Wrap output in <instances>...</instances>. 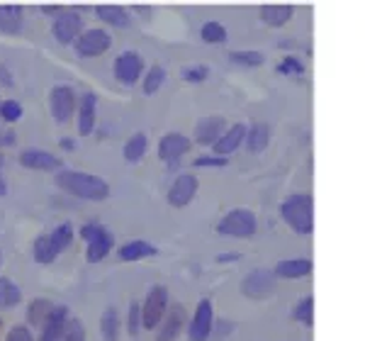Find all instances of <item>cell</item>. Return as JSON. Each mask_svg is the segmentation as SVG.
Listing matches in <instances>:
<instances>
[{"mask_svg":"<svg viewBox=\"0 0 365 341\" xmlns=\"http://www.w3.org/2000/svg\"><path fill=\"white\" fill-rule=\"evenodd\" d=\"M56 185L63 193H68V195L81 200H93V203H100V200L110 195L108 180L100 178V175L81 173V170H61L56 175Z\"/></svg>","mask_w":365,"mask_h":341,"instance_id":"cell-1","label":"cell"},{"mask_svg":"<svg viewBox=\"0 0 365 341\" xmlns=\"http://www.w3.org/2000/svg\"><path fill=\"white\" fill-rule=\"evenodd\" d=\"M282 220L287 222L297 234H312L314 229V203L312 195H290L282 203Z\"/></svg>","mask_w":365,"mask_h":341,"instance_id":"cell-2","label":"cell"},{"mask_svg":"<svg viewBox=\"0 0 365 341\" xmlns=\"http://www.w3.org/2000/svg\"><path fill=\"white\" fill-rule=\"evenodd\" d=\"M168 307V290L163 285H154L146 292V300L141 305V325L146 329H156L163 322Z\"/></svg>","mask_w":365,"mask_h":341,"instance_id":"cell-3","label":"cell"},{"mask_svg":"<svg viewBox=\"0 0 365 341\" xmlns=\"http://www.w3.org/2000/svg\"><path fill=\"white\" fill-rule=\"evenodd\" d=\"M81 237L88 242L86 258L91 263L103 261V258L110 254V249H113V234H110L103 225H86L81 229Z\"/></svg>","mask_w":365,"mask_h":341,"instance_id":"cell-4","label":"cell"},{"mask_svg":"<svg viewBox=\"0 0 365 341\" xmlns=\"http://www.w3.org/2000/svg\"><path fill=\"white\" fill-rule=\"evenodd\" d=\"M217 232L225 234V237H239L246 239L256 232V215L249 213V210H232L220 220L217 225Z\"/></svg>","mask_w":365,"mask_h":341,"instance_id":"cell-5","label":"cell"},{"mask_svg":"<svg viewBox=\"0 0 365 341\" xmlns=\"http://www.w3.org/2000/svg\"><path fill=\"white\" fill-rule=\"evenodd\" d=\"M110 44H113V37H110L105 29H86V32L76 39V51H78V56H86V58L103 56L105 51L110 49Z\"/></svg>","mask_w":365,"mask_h":341,"instance_id":"cell-6","label":"cell"},{"mask_svg":"<svg viewBox=\"0 0 365 341\" xmlns=\"http://www.w3.org/2000/svg\"><path fill=\"white\" fill-rule=\"evenodd\" d=\"M212 327H215V310H212V302L210 300H200L190 327H187V337H190V341H207V337L212 334Z\"/></svg>","mask_w":365,"mask_h":341,"instance_id":"cell-7","label":"cell"},{"mask_svg":"<svg viewBox=\"0 0 365 341\" xmlns=\"http://www.w3.org/2000/svg\"><path fill=\"white\" fill-rule=\"evenodd\" d=\"M49 105H51V117L56 122H68L71 115H73V108H76V93L73 88L68 86H56L49 96Z\"/></svg>","mask_w":365,"mask_h":341,"instance_id":"cell-8","label":"cell"},{"mask_svg":"<svg viewBox=\"0 0 365 341\" xmlns=\"http://www.w3.org/2000/svg\"><path fill=\"white\" fill-rule=\"evenodd\" d=\"M141 71H144V61H141L139 54H134V51H125V54L117 56L115 76H117V81H120V83L134 86L139 81Z\"/></svg>","mask_w":365,"mask_h":341,"instance_id":"cell-9","label":"cell"},{"mask_svg":"<svg viewBox=\"0 0 365 341\" xmlns=\"http://www.w3.org/2000/svg\"><path fill=\"white\" fill-rule=\"evenodd\" d=\"M273 290H275V275L268 273V270H253L251 275H246L244 285H241V292L253 300L268 297Z\"/></svg>","mask_w":365,"mask_h":341,"instance_id":"cell-10","label":"cell"},{"mask_svg":"<svg viewBox=\"0 0 365 341\" xmlns=\"http://www.w3.org/2000/svg\"><path fill=\"white\" fill-rule=\"evenodd\" d=\"M81 29H83V17L78 13H58L56 22H54V37L61 44H71L73 39H78Z\"/></svg>","mask_w":365,"mask_h":341,"instance_id":"cell-11","label":"cell"},{"mask_svg":"<svg viewBox=\"0 0 365 341\" xmlns=\"http://www.w3.org/2000/svg\"><path fill=\"white\" fill-rule=\"evenodd\" d=\"M195 193H197V178L190 173H182L175 178V183L170 185L168 203L173 205V208H185V205L195 198Z\"/></svg>","mask_w":365,"mask_h":341,"instance_id":"cell-12","label":"cell"},{"mask_svg":"<svg viewBox=\"0 0 365 341\" xmlns=\"http://www.w3.org/2000/svg\"><path fill=\"white\" fill-rule=\"evenodd\" d=\"M187 151H190V139L182 137L178 132H170L158 142V156H161V161L178 163V158L182 154H187Z\"/></svg>","mask_w":365,"mask_h":341,"instance_id":"cell-13","label":"cell"},{"mask_svg":"<svg viewBox=\"0 0 365 341\" xmlns=\"http://www.w3.org/2000/svg\"><path fill=\"white\" fill-rule=\"evenodd\" d=\"M20 166L29 170H58L61 168V158L39 149H27L20 154Z\"/></svg>","mask_w":365,"mask_h":341,"instance_id":"cell-14","label":"cell"},{"mask_svg":"<svg viewBox=\"0 0 365 341\" xmlns=\"http://www.w3.org/2000/svg\"><path fill=\"white\" fill-rule=\"evenodd\" d=\"M225 127H227V122L222 120V117H205L195 127V139L205 146L217 144L220 142V134L225 132Z\"/></svg>","mask_w":365,"mask_h":341,"instance_id":"cell-15","label":"cell"},{"mask_svg":"<svg viewBox=\"0 0 365 341\" xmlns=\"http://www.w3.org/2000/svg\"><path fill=\"white\" fill-rule=\"evenodd\" d=\"M96 105H98V98L93 96V93H86L83 98H81V105H78V132L88 137V134H93V129H96Z\"/></svg>","mask_w":365,"mask_h":341,"instance_id":"cell-16","label":"cell"},{"mask_svg":"<svg viewBox=\"0 0 365 341\" xmlns=\"http://www.w3.org/2000/svg\"><path fill=\"white\" fill-rule=\"evenodd\" d=\"M66 322H68V310L63 307V305H56L51 317L44 322V329H42V337H39V341H56L58 334H61L63 327H66Z\"/></svg>","mask_w":365,"mask_h":341,"instance_id":"cell-17","label":"cell"},{"mask_svg":"<svg viewBox=\"0 0 365 341\" xmlns=\"http://www.w3.org/2000/svg\"><path fill=\"white\" fill-rule=\"evenodd\" d=\"M22 20H25V13L20 5H0V32L17 34L22 29Z\"/></svg>","mask_w":365,"mask_h":341,"instance_id":"cell-18","label":"cell"},{"mask_svg":"<svg viewBox=\"0 0 365 341\" xmlns=\"http://www.w3.org/2000/svg\"><path fill=\"white\" fill-rule=\"evenodd\" d=\"M244 137H246V127L244 125H232L227 129L225 137H220V142L215 144V151L220 156H229L232 151L239 149L241 142H244Z\"/></svg>","mask_w":365,"mask_h":341,"instance_id":"cell-19","label":"cell"},{"mask_svg":"<svg viewBox=\"0 0 365 341\" xmlns=\"http://www.w3.org/2000/svg\"><path fill=\"white\" fill-rule=\"evenodd\" d=\"M312 273V261L309 258H292V261H280L275 268V275L280 278H302V275Z\"/></svg>","mask_w":365,"mask_h":341,"instance_id":"cell-20","label":"cell"},{"mask_svg":"<svg viewBox=\"0 0 365 341\" xmlns=\"http://www.w3.org/2000/svg\"><path fill=\"white\" fill-rule=\"evenodd\" d=\"M96 15L105 22V25H113V27H127L129 22H132L127 15V10L120 8V5H98Z\"/></svg>","mask_w":365,"mask_h":341,"instance_id":"cell-21","label":"cell"},{"mask_svg":"<svg viewBox=\"0 0 365 341\" xmlns=\"http://www.w3.org/2000/svg\"><path fill=\"white\" fill-rule=\"evenodd\" d=\"M156 254V249L151 246L149 242H129L122 246L120 251H117V256L122 258V261H127V263H132V261H139V258H149V256H154Z\"/></svg>","mask_w":365,"mask_h":341,"instance_id":"cell-22","label":"cell"},{"mask_svg":"<svg viewBox=\"0 0 365 341\" xmlns=\"http://www.w3.org/2000/svg\"><path fill=\"white\" fill-rule=\"evenodd\" d=\"M292 17L290 5H263L261 8V20L270 27H282Z\"/></svg>","mask_w":365,"mask_h":341,"instance_id":"cell-23","label":"cell"},{"mask_svg":"<svg viewBox=\"0 0 365 341\" xmlns=\"http://www.w3.org/2000/svg\"><path fill=\"white\" fill-rule=\"evenodd\" d=\"M22 302V290L10 278H0V310L17 307Z\"/></svg>","mask_w":365,"mask_h":341,"instance_id":"cell-24","label":"cell"},{"mask_svg":"<svg viewBox=\"0 0 365 341\" xmlns=\"http://www.w3.org/2000/svg\"><path fill=\"white\" fill-rule=\"evenodd\" d=\"M54 307L56 305L51 302V300H44V297H39V300H34L32 305H29V310H27V320L32 322V325H42L44 327V322L49 320L51 312H54Z\"/></svg>","mask_w":365,"mask_h":341,"instance_id":"cell-25","label":"cell"},{"mask_svg":"<svg viewBox=\"0 0 365 341\" xmlns=\"http://www.w3.org/2000/svg\"><path fill=\"white\" fill-rule=\"evenodd\" d=\"M268 142H270V127L263 125V122L253 125L251 132H249V151L251 154H261V151L268 146Z\"/></svg>","mask_w":365,"mask_h":341,"instance_id":"cell-26","label":"cell"},{"mask_svg":"<svg viewBox=\"0 0 365 341\" xmlns=\"http://www.w3.org/2000/svg\"><path fill=\"white\" fill-rule=\"evenodd\" d=\"M182 325V310L180 307H173V312L166 317V322L158 329V341H173L178 337V329Z\"/></svg>","mask_w":365,"mask_h":341,"instance_id":"cell-27","label":"cell"},{"mask_svg":"<svg viewBox=\"0 0 365 341\" xmlns=\"http://www.w3.org/2000/svg\"><path fill=\"white\" fill-rule=\"evenodd\" d=\"M100 329H103L105 341H117V334H120V317H117L115 307H108L103 312V320H100Z\"/></svg>","mask_w":365,"mask_h":341,"instance_id":"cell-28","label":"cell"},{"mask_svg":"<svg viewBox=\"0 0 365 341\" xmlns=\"http://www.w3.org/2000/svg\"><path fill=\"white\" fill-rule=\"evenodd\" d=\"M58 254L54 249V244H51V237L49 234H42V237H37V242H34V258H37L39 263H51Z\"/></svg>","mask_w":365,"mask_h":341,"instance_id":"cell-29","label":"cell"},{"mask_svg":"<svg viewBox=\"0 0 365 341\" xmlns=\"http://www.w3.org/2000/svg\"><path fill=\"white\" fill-rule=\"evenodd\" d=\"M51 237V244H54L56 254H61V251H66L71 242H73V227L71 225H58L54 232L49 234Z\"/></svg>","mask_w":365,"mask_h":341,"instance_id":"cell-30","label":"cell"},{"mask_svg":"<svg viewBox=\"0 0 365 341\" xmlns=\"http://www.w3.org/2000/svg\"><path fill=\"white\" fill-rule=\"evenodd\" d=\"M144 154H146V137H144V134H134V137H129L127 144H125V158H127V161L137 163Z\"/></svg>","mask_w":365,"mask_h":341,"instance_id":"cell-31","label":"cell"},{"mask_svg":"<svg viewBox=\"0 0 365 341\" xmlns=\"http://www.w3.org/2000/svg\"><path fill=\"white\" fill-rule=\"evenodd\" d=\"M202 39L207 44H222L227 39V29L222 22H205L202 25Z\"/></svg>","mask_w":365,"mask_h":341,"instance_id":"cell-32","label":"cell"},{"mask_svg":"<svg viewBox=\"0 0 365 341\" xmlns=\"http://www.w3.org/2000/svg\"><path fill=\"white\" fill-rule=\"evenodd\" d=\"M56 341H86V329H83V322L81 320H68L66 327H63V332L58 334Z\"/></svg>","mask_w":365,"mask_h":341,"instance_id":"cell-33","label":"cell"},{"mask_svg":"<svg viewBox=\"0 0 365 341\" xmlns=\"http://www.w3.org/2000/svg\"><path fill=\"white\" fill-rule=\"evenodd\" d=\"M163 78H166V71L161 66H151V71L146 73V81H144V93L146 96H154L158 88L163 86Z\"/></svg>","mask_w":365,"mask_h":341,"instance_id":"cell-34","label":"cell"},{"mask_svg":"<svg viewBox=\"0 0 365 341\" xmlns=\"http://www.w3.org/2000/svg\"><path fill=\"white\" fill-rule=\"evenodd\" d=\"M0 117H3V122H8V125H13L22 117V105L17 103V100H3L0 103Z\"/></svg>","mask_w":365,"mask_h":341,"instance_id":"cell-35","label":"cell"},{"mask_svg":"<svg viewBox=\"0 0 365 341\" xmlns=\"http://www.w3.org/2000/svg\"><path fill=\"white\" fill-rule=\"evenodd\" d=\"M229 58L241 63V66H249V68L261 66V63H263V54H258V51H232Z\"/></svg>","mask_w":365,"mask_h":341,"instance_id":"cell-36","label":"cell"},{"mask_svg":"<svg viewBox=\"0 0 365 341\" xmlns=\"http://www.w3.org/2000/svg\"><path fill=\"white\" fill-rule=\"evenodd\" d=\"M295 317L302 325H312L314 322V300L312 297H304V300H299V305L295 307Z\"/></svg>","mask_w":365,"mask_h":341,"instance_id":"cell-37","label":"cell"},{"mask_svg":"<svg viewBox=\"0 0 365 341\" xmlns=\"http://www.w3.org/2000/svg\"><path fill=\"white\" fill-rule=\"evenodd\" d=\"M210 76V68L207 66H187L182 68V78L190 81V83H200Z\"/></svg>","mask_w":365,"mask_h":341,"instance_id":"cell-38","label":"cell"},{"mask_svg":"<svg viewBox=\"0 0 365 341\" xmlns=\"http://www.w3.org/2000/svg\"><path fill=\"white\" fill-rule=\"evenodd\" d=\"M141 327H144L141 325V307L137 302H132V307H129V334H137Z\"/></svg>","mask_w":365,"mask_h":341,"instance_id":"cell-39","label":"cell"},{"mask_svg":"<svg viewBox=\"0 0 365 341\" xmlns=\"http://www.w3.org/2000/svg\"><path fill=\"white\" fill-rule=\"evenodd\" d=\"M195 166H200V168L227 166V156H200V158H195Z\"/></svg>","mask_w":365,"mask_h":341,"instance_id":"cell-40","label":"cell"},{"mask_svg":"<svg viewBox=\"0 0 365 341\" xmlns=\"http://www.w3.org/2000/svg\"><path fill=\"white\" fill-rule=\"evenodd\" d=\"M5 341H32V334H29L27 327H13L8 332V339Z\"/></svg>","mask_w":365,"mask_h":341,"instance_id":"cell-41","label":"cell"},{"mask_svg":"<svg viewBox=\"0 0 365 341\" xmlns=\"http://www.w3.org/2000/svg\"><path fill=\"white\" fill-rule=\"evenodd\" d=\"M280 73H302V63L297 61V58H285V61H280Z\"/></svg>","mask_w":365,"mask_h":341,"instance_id":"cell-42","label":"cell"},{"mask_svg":"<svg viewBox=\"0 0 365 341\" xmlns=\"http://www.w3.org/2000/svg\"><path fill=\"white\" fill-rule=\"evenodd\" d=\"M76 146H78V144H76L73 139H68V137H63V139H61V149H66V151H73Z\"/></svg>","mask_w":365,"mask_h":341,"instance_id":"cell-43","label":"cell"},{"mask_svg":"<svg viewBox=\"0 0 365 341\" xmlns=\"http://www.w3.org/2000/svg\"><path fill=\"white\" fill-rule=\"evenodd\" d=\"M5 193H8V183H5V178L0 175V198H3Z\"/></svg>","mask_w":365,"mask_h":341,"instance_id":"cell-44","label":"cell"},{"mask_svg":"<svg viewBox=\"0 0 365 341\" xmlns=\"http://www.w3.org/2000/svg\"><path fill=\"white\" fill-rule=\"evenodd\" d=\"M3 161H5V158H3V154H0V166H3Z\"/></svg>","mask_w":365,"mask_h":341,"instance_id":"cell-45","label":"cell"},{"mask_svg":"<svg viewBox=\"0 0 365 341\" xmlns=\"http://www.w3.org/2000/svg\"><path fill=\"white\" fill-rule=\"evenodd\" d=\"M0 327H3V322H0Z\"/></svg>","mask_w":365,"mask_h":341,"instance_id":"cell-46","label":"cell"},{"mask_svg":"<svg viewBox=\"0 0 365 341\" xmlns=\"http://www.w3.org/2000/svg\"><path fill=\"white\" fill-rule=\"evenodd\" d=\"M0 103H3V100H0Z\"/></svg>","mask_w":365,"mask_h":341,"instance_id":"cell-47","label":"cell"}]
</instances>
